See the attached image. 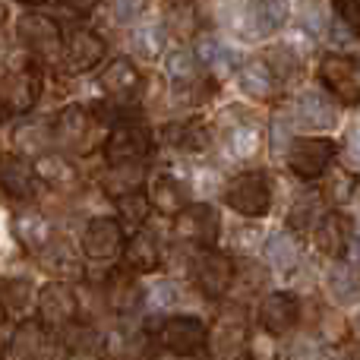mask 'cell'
Masks as SVG:
<instances>
[{"label":"cell","mask_w":360,"mask_h":360,"mask_svg":"<svg viewBox=\"0 0 360 360\" xmlns=\"http://www.w3.org/2000/svg\"><path fill=\"white\" fill-rule=\"evenodd\" d=\"M165 139L168 146L184 152H205L212 143V133L202 120H177V124L165 127Z\"/></svg>","instance_id":"obj_27"},{"label":"cell","mask_w":360,"mask_h":360,"mask_svg":"<svg viewBox=\"0 0 360 360\" xmlns=\"http://www.w3.org/2000/svg\"><path fill=\"white\" fill-rule=\"evenodd\" d=\"M67 6L73 13H82V16H86V13H92L95 6H98V0H67Z\"/></svg>","instance_id":"obj_51"},{"label":"cell","mask_w":360,"mask_h":360,"mask_svg":"<svg viewBox=\"0 0 360 360\" xmlns=\"http://www.w3.org/2000/svg\"><path fill=\"white\" fill-rule=\"evenodd\" d=\"M162 266V247L149 231H136V234L127 240L124 250V269H130L133 275H152Z\"/></svg>","instance_id":"obj_22"},{"label":"cell","mask_w":360,"mask_h":360,"mask_svg":"<svg viewBox=\"0 0 360 360\" xmlns=\"http://www.w3.org/2000/svg\"><path fill=\"white\" fill-rule=\"evenodd\" d=\"M291 16L288 0H253V19H256V32L259 35H272Z\"/></svg>","instance_id":"obj_36"},{"label":"cell","mask_w":360,"mask_h":360,"mask_svg":"<svg viewBox=\"0 0 360 360\" xmlns=\"http://www.w3.org/2000/svg\"><path fill=\"white\" fill-rule=\"evenodd\" d=\"M243 345H247V313L231 304L218 313L215 329H209V348L212 354L221 360L243 351Z\"/></svg>","instance_id":"obj_14"},{"label":"cell","mask_w":360,"mask_h":360,"mask_svg":"<svg viewBox=\"0 0 360 360\" xmlns=\"http://www.w3.org/2000/svg\"><path fill=\"white\" fill-rule=\"evenodd\" d=\"M35 174L41 184L48 186H70L76 184V168L67 155L60 152H44L41 158H35Z\"/></svg>","instance_id":"obj_31"},{"label":"cell","mask_w":360,"mask_h":360,"mask_svg":"<svg viewBox=\"0 0 360 360\" xmlns=\"http://www.w3.org/2000/svg\"><path fill=\"white\" fill-rule=\"evenodd\" d=\"M171 231H174V237L180 243L212 250L218 243V234H221V218H218V212L209 202H193L174 218Z\"/></svg>","instance_id":"obj_4"},{"label":"cell","mask_w":360,"mask_h":360,"mask_svg":"<svg viewBox=\"0 0 360 360\" xmlns=\"http://www.w3.org/2000/svg\"><path fill=\"white\" fill-rule=\"evenodd\" d=\"M354 186H357V180H354V174L351 171H338V174H332V180H329V199L332 202H348L351 196H354Z\"/></svg>","instance_id":"obj_45"},{"label":"cell","mask_w":360,"mask_h":360,"mask_svg":"<svg viewBox=\"0 0 360 360\" xmlns=\"http://www.w3.org/2000/svg\"><path fill=\"white\" fill-rule=\"evenodd\" d=\"M54 351V335L38 319H22L10 335V360H51Z\"/></svg>","instance_id":"obj_13"},{"label":"cell","mask_w":360,"mask_h":360,"mask_svg":"<svg viewBox=\"0 0 360 360\" xmlns=\"http://www.w3.org/2000/svg\"><path fill=\"white\" fill-rule=\"evenodd\" d=\"M13 234H16V240L22 243L25 250H32V253H41V250L57 237L51 218L41 215V212H22V215H16Z\"/></svg>","instance_id":"obj_24"},{"label":"cell","mask_w":360,"mask_h":360,"mask_svg":"<svg viewBox=\"0 0 360 360\" xmlns=\"http://www.w3.org/2000/svg\"><path fill=\"white\" fill-rule=\"evenodd\" d=\"M152 360H193V357H174V354H165V351H162V354L152 357Z\"/></svg>","instance_id":"obj_54"},{"label":"cell","mask_w":360,"mask_h":360,"mask_svg":"<svg viewBox=\"0 0 360 360\" xmlns=\"http://www.w3.org/2000/svg\"><path fill=\"white\" fill-rule=\"evenodd\" d=\"M152 146V130L143 124H117L105 139V158L108 165H143L149 158Z\"/></svg>","instance_id":"obj_5"},{"label":"cell","mask_w":360,"mask_h":360,"mask_svg":"<svg viewBox=\"0 0 360 360\" xmlns=\"http://www.w3.org/2000/svg\"><path fill=\"white\" fill-rule=\"evenodd\" d=\"M190 275L205 297L218 300L231 291V285H234V278H237V269L228 253L212 247V250H196V253L190 256Z\"/></svg>","instance_id":"obj_2"},{"label":"cell","mask_w":360,"mask_h":360,"mask_svg":"<svg viewBox=\"0 0 360 360\" xmlns=\"http://www.w3.org/2000/svg\"><path fill=\"white\" fill-rule=\"evenodd\" d=\"M297 114L307 127H313V130H329V127H335V120H338L335 105L326 98V92H304L297 101Z\"/></svg>","instance_id":"obj_29"},{"label":"cell","mask_w":360,"mask_h":360,"mask_svg":"<svg viewBox=\"0 0 360 360\" xmlns=\"http://www.w3.org/2000/svg\"><path fill=\"white\" fill-rule=\"evenodd\" d=\"M19 4H25V6H41V4H48V0H19Z\"/></svg>","instance_id":"obj_57"},{"label":"cell","mask_w":360,"mask_h":360,"mask_svg":"<svg viewBox=\"0 0 360 360\" xmlns=\"http://www.w3.org/2000/svg\"><path fill=\"white\" fill-rule=\"evenodd\" d=\"M60 345L67 348L70 357H95L98 351H105V335L95 326L73 323L60 332Z\"/></svg>","instance_id":"obj_26"},{"label":"cell","mask_w":360,"mask_h":360,"mask_svg":"<svg viewBox=\"0 0 360 360\" xmlns=\"http://www.w3.org/2000/svg\"><path fill=\"white\" fill-rule=\"evenodd\" d=\"M316 247L319 253L326 256H348V247L351 240H354V234H351V218H345L342 212H326V218L316 224Z\"/></svg>","instance_id":"obj_21"},{"label":"cell","mask_w":360,"mask_h":360,"mask_svg":"<svg viewBox=\"0 0 360 360\" xmlns=\"http://www.w3.org/2000/svg\"><path fill=\"white\" fill-rule=\"evenodd\" d=\"M228 205L243 218H259L269 212L272 205V186L259 171H247V174H237L224 190Z\"/></svg>","instance_id":"obj_7"},{"label":"cell","mask_w":360,"mask_h":360,"mask_svg":"<svg viewBox=\"0 0 360 360\" xmlns=\"http://www.w3.org/2000/svg\"><path fill=\"white\" fill-rule=\"evenodd\" d=\"M193 51L199 54L202 67L209 70V73H215V76H228L231 70L237 67L234 51H231L224 41L212 38V35H199V38H196V48H193Z\"/></svg>","instance_id":"obj_30"},{"label":"cell","mask_w":360,"mask_h":360,"mask_svg":"<svg viewBox=\"0 0 360 360\" xmlns=\"http://www.w3.org/2000/svg\"><path fill=\"white\" fill-rule=\"evenodd\" d=\"M297 319H300V304L294 294L272 291L262 297V304H259L262 332H269V335H285V332H291L294 326H297Z\"/></svg>","instance_id":"obj_17"},{"label":"cell","mask_w":360,"mask_h":360,"mask_svg":"<svg viewBox=\"0 0 360 360\" xmlns=\"http://www.w3.org/2000/svg\"><path fill=\"white\" fill-rule=\"evenodd\" d=\"M16 38L22 41V48L29 51L35 60H48V57H54L63 44L60 25H57L51 16H41V13H25V16H19Z\"/></svg>","instance_id":"obj_9"},{"label":"cell","mask_w":360,"mask_h":360,"mask_svg":"<svg viewBox=\"0 0 360 360\" xmlns=\"http://www.w3.org/2000/svg\"><path fill=\"white\" fill-rule=\"evenodd\" d=\"M35 165H29L22 155H16V152H4L0 155V190L6 193L10 199H16V202H25V199L35 196Z\"/></svg>","instance_id":"obj_18"},{"label":"cell","mask_w":360,"mask_h":360,"mask_svg":"<svg viewBox=\"0 0 360 360\" xmlns=\"http://www.w3.org/2000/svg\"><path fill=\"white\" fill-rule=\"evenodd\" d=\"M127 250V234H124V224L117 218H92L82 231V256L95 262H108V259H117L124 256Z\"/></svg>","instance_id":"obj_8"},{"label":"cell","mask_w":360,"mask_h":360,"mask_svg":"<svg viewBox=\"0 0 360 360\" xmlns=\"http://www.w3.org/2000/svg\"><path fill=\"white\" fill-rule=\"evenodd\" d=\"M319 79H323L326 92H332L345 105H357L360 101V73L348 57L326 54L319 60Z\"/></svg>","instance_id":"obj_12"},{"label":"cell","mask_w":360,"mask_h":360,"mask_svg":"<svg viewBox=\"0 0 360 360\" xmlns=\"http://www.w3.org/2000/svg\"><path fill=\"white\" fill-rule=\"evenodd\" d=\"M6 22V6H4V0H0V25Z\"/></svg>","instance_id":"obj_58"},{"label":"cell","mask_w":360,"mask_h":360,"mask_svg":"<svg viewBox=\"0 0 360 360\" xmlns=\"http://www.w3.org/2000/svg\"><path fill=\"white\" fill-rule=\"evenodd\" d=\"M143 13H146V0H111V19L117 25L136 22Z\"/></svg>","instance_id":"obj_44"},{"label":"cell","mask_w":360,"mask_h":360,"mask_svg":"<svg viewBox=\"0 0 360 360\" xmlns=\"http://www.w3.org/2000/svg\"><path fill=\"white\" fill-rule=\"evenodd\" d=\"M158 38H165V29H139L136 35H133V51L143 57H155L158 51H162Z\"/></svg>","instance_id":"obj_46"},{"label":"cell","mask_w":360,"mask_h":360,"mask_svg":"<svg viewBox=\"0 0 360 360\" xmlns=\"http://www.w3.org/2000/svg\"><path fill=\"white\" fill-rule=\"evenodd\" d=\"M300 259V250H297V240H294L288 231H278L266 240V262L269 269L275 272H291Z\"/></svg>","instance_id":"obj_32"},{"label":"cell","mask_w":360,"mask_h":360,"mask_svg":"<svg viewBox=\"0 0 360 360\" xmlns=\"http://www.w3.org/2000/svg\"><path fill=\"white\" fill-rule=\"evenodd\" d=\"M288 143H294L291 127L281 124V120H278V124H272V146H275V149H285Z\"/></svg>","instance_id":"obj_50"},{"label":"cell","mask_w":360,"mask_h":360,"mask_svg":"<svg viewBox=\"0 0 360 360\" xmlns=\"http://www.w3.org/2000/svg\"><path fill=\"white\" fill-rule=\"evenodd\" d=\"M4 117H6V114H4V108H0V120H4Z\"/></svg>","instance_id":"obj_59"},{"label":"cell","mask_w":360,"mask_h":360,"mask_svg":"<svg viewBox=\"0 0 360 360\" xmlns=\"http://www.w3.org/2000/svg\"><path fill=\"white\" fill-rule=\"evenodd\" d=\"M92 114L79 105L63 108L60 114L54 117L51 130H54V143L67 146V149H86L89 139H92Z\"/></svg>","instance_id":"obj_19"},{"label":"cell","mask_w":360,"mask_h":360,"mask_svg":"<svg viewBox=\"0 0 360 360\" xmlns=\"http://www.w3.org/2000/svg\"><path fill=\"white\" fill-rule=\"evenodd\" d=\"M199 70H202V60L193 48H177L165 57V73L177 82V86H186V82L199 79Z\"/></svg>","instance_id":"obj_34"},{"label":"cell","mask_w":360,"mask_h":360,"mask_svg":"<svg viewBox=\"0 0 360 360\" xmlns=\"http://www.w3.org/2000/svg\"><path fill=\"white\" fill-rule=\"evenodd\" d=\"M155 345L165 354L196 357L199 351L209 348V326L199 316H190V313L165 316L162 323L155 326Z\"/></svg>","instance_id":"obj_1"},{"label":"cell","mask_w":360,"mask_h":360,"mask_svg":"<svg viewBox=\"0 0 360 360\" xmlns=\"http://www.w3.org/2000/svg\"><path fill=\"white\" fill-rule=\"evenodd\" d=\"M335 13L351 32L360 35V0H335Z\"/></svg>","instance_id":"obj_48"},{"label":"cell","mask_w":360,"mask_h":360,"mask_svg":"<svg viewBox=\"0 0 360 360\" xmlns=\"http://www.w3.org/2000/svg\"><path fill=\"white\" fill-rule=\"evenodd\" d=\"M231 149H234V155L250 158L259 149V130H253V127H237V130L231 133Z\"/></svg>","instance_id":"obj_43"},{"label":"cell","mask_w":360,"mask_h":360,"mask_svg":"<svg viewBox=\"0 0 360 360\" xmlns=\"http://www.w3.org/2000/svg\"><path fill=\"white\" fill-rule=\"evenodd\" d=\"M221 360H250L247 351H237V354H231V357H221Z\"/></svg>","instance_id":"obj_55"},{"label":"cell","mask_w":360,"mask_h":360,"mask_svg":"<svg viewBox=\"0 0 360 360\" xmlns=\"http://www.w3.org/2000/svg\"><path fill=\"white\" fill-rule=\"evenodd\" d=\"M6 316H10V313H6V307H4V300H0V326L6 323Z\"/></svg>","instance_id":"obj_56"},{"label":"cell","mask_w":360,"mask_h":360,"mask_svg":"<svg viewBox=\"0 0 360 360\" xmlns=\"http://www.w3.org/2000/svg\"><path fill=\"white\" fill-rule=\"evenodd\" d=\"M348 155H351V162L360 165V130L351 133V139H348Z\"/></svg>","instance_id":"obj_52"},{"label":"cell","mask_w":360,"mask_h":360,"mask_svg":"<svg viewBox=\"0 0 360 360\" xmlns=\"http://www.w3.org/2000/svg\"><path fill=\"white\" fill-rule=\"evenodd\" d=\"M237 79H240V89L250 95V98H269V95H272V86H275V76H272V70H269L266 60L243 63Z\"/></svg>","instance_id":"obj_33"},{"label":"cell","mask_w":360,"mask_h":360,"mask_svg":"<svg viewBox=\"0 0 360 360\" xmlns=\"http://www.w3.org/2000/svg\"><path fill=\"white\" fill-rule=\"evenodd\" d=\"M0 300H4L6 313L22 316L32 304H38V291L29 278H6L4 285H0Z\"/></svg>","instance_id":"obj_35"},{"label":"cell","mask_w":360,"mask_h":360,"mask_svg":"<svg viewBox=\"0 0 360 360\" xmlns=\"http://www.w3.org/2000/svg\"><path fill=\"white\" fill-rule=\"evenodd\" d=\"M35 310H38V323L41 326L63 332L79 316V297H76V291L67 281H48V285L38 291Z\"/></svg>","instance_id":"obj_6"},{"label":"cell","mask_w":360,"mask_h":360,"mask_svg":"<svg viewBox=\"0 0 360 360\" xmlns=\"http://www.w3.org/2000/svg\"><path fill=\"white\" fill-rule=\"evenodd\" d=\"M247 354H250V360H275V345H272V338H269V332H259V335L250 338Z\"/></svg>","instance_id":"obj_47"},{"label":"cell","mask_w":360,"mask_h":360,"mask_svg":"<svg viewBox=\"0 0 360 360\" xmlns=\"http://www.w3.org/2000/svg\"><path fill=\"white\" fill-rule=\"evenodd\" d=\"M199 6L196 0H165V29L177 38H193L199 32Z\"/></svg>","instance_id":"obj_28"},{"label":"cell","mask_w":360,"mask_h":360,"mask_svg":"<svg viewBox=\"0 0 360 360\" xmlns=\"http://www.w3.org/2000/svg\"><path fill=\"white\" fill-rule=\"evenodd\" d=\"M48 139H54V130H48V127H38V124H22L16 133H13V143L19 146V152H29V155L41 158L44 155V146H48Z\"/></svg>","instance_id":"obj_40"},{"label":"cell","mask_w":360,"mask_h":360,"mask_svg":"<svg viewBox=\"0 0 360 360\" xmlns=\"http://www.w3.org/2000/svg\"><path fill=\"white\" fill-rule=\"evenodd\" d=\"M101 89L108 92V98L117 101V105H130V101H136L139 89H143V73L136 70V63L127 60V57H117V60H111L105 67V73H101Z\"/></svg>","instance_id":"obj_16"},{"label":"cell","mask_w":360,"mask_h":360,"mask_svg":"<svg viewBox=\"0 0 360 360\" xmlns=\"http://www.w3.org/2000/svg\"><path fill=\"white\" fill-rule=\"evenodd\" d=\"M146 184V165H114L101 174V190L114 196V202L133 193H143Z\"/></svg>","instance_id":"obj_25"},{"label":"cell","mask_w":360,"mask_h":360,"mask_svg":"<svg viewBox=\"0 0 360 360\" xmlns=\"http://www.w3.org/2000/svg\"><path fill=\"white\" fill-rule=\"evenodd\" d=\"M105 38L92 29H73L63 38V60L73 73H89L92 67H98L105 60Z\"/></svg>","instance_id":"obj_15"},{"label":"cell","mask_w":360,"mask_h":360,"mask_svg":"<svg viewBox=\"0 0 360 360\" xmlns=\"http://www.w3.org/2000/svg\"><path fill=\"white\" fill-rule=\"evenodd\" d=\"M266 63L272 70V76H278V79H288L291 73H297V54L291 48H272L266 54Z\"/></svg>","instance_id":"obj_42"},{"label":"cell","mask_w":360,"mask_h":360,"mask_svg":"<svg viewBox=\"0 0 360 360\" xmlns=\"http://www.w3.org/2000/svg\"><path fill=\"white\" fill-rule=\"evenodd\" d=\"M332 158H335V143L323 136H310V139H294L291 152H288V165L297 177L304 180H316L329 171Z\"/></svg>","instance_id":"obj_10"},{"label":"cell","mask_w":360,"mask_h":360,"mask_svg":"<svg viewBox=\"0 0 360 360\" xmlns=\"http://www.w3.org/2000/svg\"><path fill=\"white\" fill-rule=\"evenodd\" d=\"M329 294L338 304H357L360 300V275L354 266H335L329 272Z\"/></svg>","instance_id":"obj_37"},{"label":"cell","mask_w":360,"mask_h":360,"mask_svg":"<svg viewBox=\"0 0 360 360\" xmlns=\"http://www.w3.org/2000/svg\"><path fill=\"white\" fill-rule=\"evenodd\" d=\"M304 25L307 29L313 32V35H323L326 29H329V25H326V19H323V10H319V6H304Z\"/></svg>","instance_id":"obj_49"},{"label":"cell","mask_w":360,"mask_h":360,"mask_svg":"<svg viewBox=\"0 0 360 360\" xmlns=\"http://www.w3.org/2000/svg\"><path fill=\"white\" fill-rule=\"evenodd\" d=\"M146 304H149L155 313H168L171 307H177V304H180V288H177V281H171V278L155 281V285L146 291Z\"/></svg>","instance_id":"obj_41"},{"label":"cell","mask_w":360,"mask_h":360,"mask_svg":"<svg viewBox=\"0 0 360 360\" xmlns=\"http://www.w3.org/2000/svg\"><path fill=\"white\" fill-rule=\"evenodd\" d=\"M323 218H326L323 196H319V193H307V196H300L297 202L291 205L288 221H291V228H297V231H310V228H316Z\"/></svg>","instance_id":"obj_38"},{"label":"cell","mask_w":360,"mask_h":360,"mask_svg":"<svg viewBox=\"0 0 360 360\" xmlns=\"http://www.w3.org/2000/svg\"><path fill=\"white\" fill-rule=\"evenodd\" d=\"M38 98H41V67L38 63L0 76V108L6 117L29 114L38 105Z\"/></svg>","instance_id":"obj_3"},{"label":"cell","mask_w":360,"mask_h":360,"mask_svg":"<svg viewBox=\"0 0 360 360\" xmlns=\"http://www.w3.org/2000/svg\"><path fill=\"white\" fill-rule=\"evenodd\" d=\"M101 300L111 313L117 316H130L139 307L146 304V288L139 281V275H133L130 269H114L105 281V291H101Z\"/></svg>","instance_id":"obj_11"},{"label":"cell","mask_w":360,"mask_h":360,"mask_svg":"<svg viewBox=\"0 0 360 360\" xmlns=\"http://www.w3.org/2000/svg\"><path fill=\"white\" fill-rule=\"evenodd\" d=\"M117 215H120V224L139 231L146 221H149V215H152L149 196H146V193H133V196L117 199Z\"/></svg>","instance_id":"obj_39"},{"label":"cell","mask_w":360,"mask_h":360,"mask_svg":"<svg viewBox=\"0 0 360 360\" xmlns=\"http://www.w3.org/2000/svg\"><path fill=\"white\" fill-rule=\"evenodd\" d=\"M149 202H152V209L155 212H162V215H168V218H177L180 212L190 205V193H186V186L180 184L177 177H171V174H155L149 180Z\"/></svg>","instance_id":"obj_20"},{"label":"cell","mask_w":360,"mask_h":360,"mask_svg":"<svg viewBox=\"0 0 360 360\" xmlns=\"http://www.w3.org/2000/svg\"><path fill=\"white\" fill-rule=\"evenodd\" d=\"M38 259H41V266L48 269L51 275H57L54 281L79 278V275H82V259H79V253H76V250L70 247V240H63V237H54V240H51L48 247L38 253Z\"/></svg>","instance_id":"obj_23"},{"label":"cell","mask_w":360,"mask_h":360,"mask_svg":"<svg viewBox=\"0 0 360 360\" xmlns=\"http://www.w3.org/2000/svg\"><path fill=\"white\" fill-rule=\"evenodd\" d=\"M348 262L354 269H360V237H354V240H351V247H348Z\"/></svg>","instance_id":"obj_53"}]
</instances>
